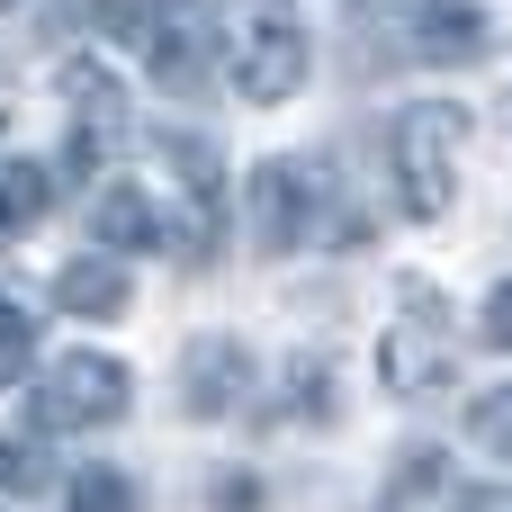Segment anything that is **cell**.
Listing matches in <instances>:
<instances>
[{
	"mask_svg": "<svg viewBox=\"0 0 512 512\" xmlns=\"http://www.w3.org/2000/svg\"><path fill=\"white\" fill-rule=\"evenodd\" d=\"M225 72L252 108H279L297 99L306 81V27H297V0H234L225 9Z\"/></svg>",
	"mask_w": 512,
	"mask_h": 512,
	"instance_id": "obj_1",
	"label": "cell"
},
{
	"mask_svg": "<svg viewBox=\"0 0 512 512\" xmlns=\"http://www.w3.org/2000/svg\"><path fill=\"white\" fill-rule=\"evenodd\" d=\"M459 144H468V108H450V99H414L396 117V198H405V216H450Z\"/></svg>",
	"mask_w": 512,
	"mask_h": 512,
	"instance_id": "obj_2",
	"label": "cell"
},
{
	"mask_svg": "<svg viewBox=\"0 0 512 512\" xmlns=\"http://www.w3.org/2000/svg\"><path fill=\"white\" fill-rule=\"evenodd\" d=\"M126 405H135V369L108 360V351H72V360H54L45 387L27 396L36 432H90V423H117Z\"/></svg>",
	"mask_w": 512,
	"mask_h": 512,
	"instance_id": "obj_3",
	"label": "cell"
},
{
	"mask_svg": "<svg viewBox=\"0 0 512 512\" xmlns=\"http://www.w3.org/2000/svg\"><path fill=\"white\" fill-rule=\"evenodd\" d=\"M306 216H315V180H306V162H261L252 180H243V225H252V252H297L306 243Z\"/></svg>",
	"mask_w": 512,
	"mask_h": 512,
	"instance_id": "obj_4",
	"label": "cell"
},
{
	"mask_svg": "<svg viewBox=\"0 0 512 512\" xmlns=\"http://www.w3.org/2000/svg\"><path fill=\"white\" fill-rule=\"evenodd\" d=\"M378 369H387L396 396H432L441 387V306H432V288H405V324L387 333Z\"/></svg>",
	"mask_w": 512,
	"mask_h": 512,
	"instance_id": "obj_5",
	"label": "cell"
},
{
	"mask_svg": "<svg viewBox=\"0 0 512 512\" xmlns=\"http://www.w3.org/2000/svg\"><path fill=\"white\" fill-rule=\"evenodd\" d=\"M63 99H72V162H108V153L126 144V90H117L108 72L72 63V72H63Z\"/></svg>",
	"mask_w": 512,
	"mask_h": 512,
	"instance_id": "obj_6",
	"label": "cell"
},
{
	"mask_svg": "<svg viewBox=\"0 0 512 512\" xmlns=\"http://www.w3.org/2000/svg\"><path fill=\"white\" fill-rule=\"evenodd\" d=\"M396 9H405L414 54H432V63H468V54H486V9H477V0H396Z\"/></svg>",
	"mask_w": 512,
	"mask_h": 512,
	"instance_id": "obj_7",
	"label": "cell"
},
{
	"mask_svg": "<svg viewBox=\"0 0 512 512\" xmlns=\"http://www.w3.org/2000/svg\"><path fill=\"white\" fill-rule=\"evenodd\" d=\"M126 261H108V252H81V261H63V279H54V306L63 315H90V324H117L126 315Z\"/></svg>",
	"mask_w": 512,
	"mask_h": 512,
	"instance_id": "obj_8",
	"label": "cell"
},
{
	"mask_svg": "<svg viewBox=\"0 0 512 512\" xmlns=\"http://www.w3.org/2000/svg\"><path fill=\"white\" fill-rule=\"evenodd\" d=\"M90 243H108V252H162V216H153V198H144L135 180L99 189V207H90Z\"/></svg>",
	"mask_w": 512,
	"mask_h": 512,
	"instance_id": "obj_9",
	"label": "cell"
},
{
	"mask_svg": "<svg viewBox=\"0 0 512 512\" xmlns=\"http://www.w3.org/2000/svg\"><path fill=\"white\" fill-rule=\"evenodd\" d=\"M243 387H252L243 342H198V351H189V414H234Z\"/></svg>",
	"mask_w": 512,
	"mask_h": 512,
	"instance_id": "obj_10",
	"label": "cell"
},
{
	"mask_svg": "<svg viewBox=\"0 0 512 512\" xmlns=\"http://www.w3.org/2000/svg\"><path fill=\"white\" fill-rule=\"evenodd\" d=\"M153 27H162V36H153V72H162V81H189L198 54H207V36H216V18H207L198 0H171Z\"/></svg>",
	"mask_w": 512,
	"mask_h": 512,
	"instance_id": "obj_11",
	"label": "cell"
},
{
	"mask_svg": "<svg viewBox=\"0 0 512 512\" xmlns=\"http://www.w3.org/2000/svg\"><path fill=\"white\" fill-rule=\"evenodd\" d=\"M45 198H54V180H45L36 162H0V252L45 216Z\"/></svg>",
	"mask_w": 512,
	"mask_h": 512,
	"instance_id": "obj_12",
	"label": "cell"
},
{
	"mask_svg": "<svg viewBox=\"0 0 512 512\" xmlns=\"http://www.w3.org/2000/svg\"><path fill=\"white\" fill-rule=\"evenodd\" d=\"M72 512H135V486L117 468H90V477H72Z\"/></svg>",
	"mask_w": 512,
	"mask_h": 512,
	"instance_id": "obj_13",
	"label": "cell"
},
{
	"mask_svg": "<svg viewBox=\"0 0 512 512\" xmlns=\"http://www.w3.org/2000/svg\"><path fill=\"white\" fill-rule=\"evenodd\" d=\"M27 351H36V315L27 306H0V387L27 378Z\"/></svg>",
	"mask_w": 512,
	"mask_h": 512,
	"instance_id": "obj_14",
	"label": "cell"
},
{
	"mask_svg": "<svg viewBox=\"0 0 512 512\" xmlns=\"http://www.w3.org/2000/svg\"><path fill=\"white\" fill-rule=\"evenodd\" d=\"M90 27H99V36H108V45H153V36H144V27H153V18H144V9H135V0H90Z\"/></svg>",
	"mask_w": 512,
	"mask_h": 512,
	"instance_id": "obj_15",
	"label": "cell"
},
{
	"mask_svg": "<svg viewBox=\"0 0 512 512\" xmlns=\"http://www.w3.org/2000/svg\"><path fill=\"white\" fill-rule=\"evenodd\" d=\"M468 423H477V441H486V450H504V459H512V387L477 396V414H468Z\"/></svg>",
	"mask_w": 512,
	"mask_h": 512,
	"instance_id": "obj_16",
	"label": "cell"
},
{
	"mask_svg": "<svg viewBox=\"0 0 512 512\" xmlns=\"http://www.w3.org/2000/svg\"><path fill=\"white\" fill-rule=\"evenodd\" d=\"M36 486H45L36 450H27V441H0V495H36Z\"/></svg>",
	"mask_w": 512,
	"mask_h": 512,
	"instance_id": "obj_17",
	"label": "cell"
},
{
	"mask_svg": "<svg viewBox=\"0 0 512 512\" xmlns=\"http://www.w3.org/2000/svg\"><path fill=\"white\" fill-rule=\"evenodd\" d=\"M486 342H495V351H512V279L486 297Z\"/></svg>",
	"mask_w": 512,
	"mask_h": 512,
	"instance_id": "obj_18",
	"label": "cell"
},
{
	"mask_svg": "<svg viewBox=\"0 0 512 512\" xmlns=\"http://www.w3.org/2000/svg\"><path fill=\"white\" fill-rule=\"evenodd\" d=\"M450 512H512V495H504V486H459Z\"/></svg>",
	"mask_w": 512,
	"mask_h": 512,
	"instance_id": "obj_19",
	"label": "cell"
},
{
	"mask_svg": "<svg viewBox=\"0 0 512 512\" xmlns=\"http://www.w3.org/2000/svg\"><path fill=\"white\" fill-rule=\"evenodd\" d=\"M0 9H9V0H0Z\"/></svg>",
	"mask_w": 512,
	"mask_h": 512,
	"instance_id": "obj_20",
	"label": "cell"
}]
</instances>
